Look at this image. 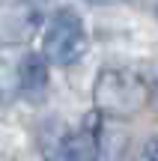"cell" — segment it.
<instances>
[{"instance_id": "1", "label": "cell", "mask_w": 158, "mask_h": 161, "mask_svg": "<svg viewBox=\"0 0 158 161\" xmlns=\"http://www.w3.org/2000/svg\"><path fill=\"white\" fill-rule=\"evenodd\" d=\"M149 84L143 75L131 69H101L93 86L95 114L105 116H134L149 102Z\"/></svg>"}, {"instance_id": "2", "label": "cell", "mask_w": 158, "mask_h": 161, "mask_svg": "<svg viewBox=\"0 0 158 161\" xmlns=\"http://www.w3.org/2000/svg\"><path fill=\"white\" fill-rule=\"evenodd\" d=\"M87 54V30L75 9H60L51 15L42 39V57L57 66H72Z\"/></svg>"}, {"instance_id": "3", "label": "cell", "mask_w": 158, "mask_h": 161, "mask_svg": "<svg viewBox=\"0 0 158 161\" xmlns=\"http://www.w3.org/2000/svg\"><path fill=\"white\" fill-rule=\"evenodd\" d=\"M45 18V0H0V45H24Z\"/></svg>"}, {"instance_id": "4", "label": "cell", "mask_w": 158, "mask_h": 161, "mask_svg": "<svg viewBox=\"0 0 158 161\" xmlns=\"http://www.w3.org/2000/svg\"><path fill=\"white\" fill-rule=\"evenodd\" d=\"M51 161H99V134H95L93 116L84 119L78 131H63L48 146Z\"/></svg>"}, {"instance_id": "5", "label": "cell", "mask_w": 158, "mask_h": 161, "mask_svg": "<svg viewBox=\"0 0 158 161\" xmlns=\"http://www.w3.org/2000/svg\"><path fill=\"white\" fill-rule=\"evenodd\" d=\"M18 90L27 98H39L48 92V63L42 54H27L18 66Z\"/></svg>"}, {"instance_id": "6", "label": "cell", "mask_w": 158, "mask_h": 161, "mask_svg": "<svg viewBox=\"0 0 158 161\" xmlns=\"http://www.w3.org/2000/svg\"><path fill=\"white\" fill-rule=\"evenodd\" d=\"M18 69L6 57H0V108H6L9 102H15L18 96Z\"/></svg>"}, {"instance_id": "7", "label": "cell", "mask_w": 158, "mask_h": 161, "mask_svg": "<svg viewBox=\"0 0 158 161\" xmlns=\"http://www.w3.org/2000/svg\"><path fill=\"white\" fill-rule=\"evenodd\" d=\"M143 158H146V161H158V137L146 143V152H143Z\"/></svg>"}, {"instance_id": "8", "label": "cell", "mask_w": 158, "mask_h": 161, "mask_svg": "<svg viewBox=\"0 0 158 161\" xmlns=\"http://www.w3.org/2000/svg\"><path fill=\"white\" fill-rule=\"evenodd\" d=\"M90 3H99V6H107V3H119V0H90Z\"/></svg>"}]
</instances>
